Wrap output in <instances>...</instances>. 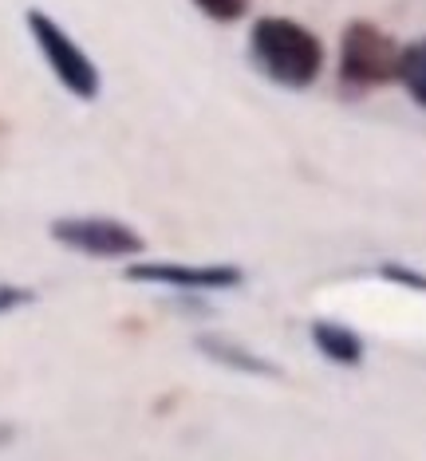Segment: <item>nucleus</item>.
I'll return each mask as SVG.
<instances>
[{
	"mask_svg": "<svg viewBox=\"0 0 426 461\" xmlns=\"http://www.w3.org/2000/svg\"><path fill=\"white\" fill-rule=\"evenodd\" d=\"M249 56L257 71L285 91H304L324 71L320 36L293 16H261L249 28Z\"/></svg>",
	"mask_w": 426,
	"mask_h": 461,
	"instance_id": "1",
	"label": "nucleus"
},
{
	"mask_svg": "<svg viewBox=\"0 0 426 461\" xmlns=\"http://www.w3.org/2000/svg\"><path fill=\"white\" fill-rule=\"evenodd\" d=\"M24 28H28V36H32L36 51L44 56L48 71L59 79V87H64L71 99L95 103L99 91H103V76H99L95 59L83 51L79 40H71L68 28L59 24L56 16H48L44 8H28Z\"/></svg>",
	"mask_w": 426,
	"mask_h": 461,
	"instance_id": "2",
	"label": "nucleus"
},
{
	"mask_svg": "<svg viewBox=\"0 0 426 461\" xmlns=\"http://www.w3.org/2000/svg\"><path fill=\"white\" fill-rule=\"evenodd\" d=\"M403 44L371 20H351L340 36V83L351 91H376L399 79Z\"/></svg>",
	"mask_w": 426,
	"mask_h": 461,
	"instance_id": "3",
	"label": "nucleus"
},
{
	"mask_svg": "<svg viewBox=\"0 0 426 461\" xmlns=\"http://www.w3.org/2000/svg\"><path fill=\"white\" fill-rule=\"evenodd\" d=\"M48 237L64 245L68 253L91 257V260H131L147 249V237L139 229L115 217H87V213H64L48 225Z\"/></svg>",
	"mask_w": 426,
	"mask_h": 461,
	"instance_id": "4",
	"label": "nucleus"
},
{
	"mask_svg": "<svg viewBox=\"0 0 426 461\" xmlns=\"http://www.w3.org/2000/svg\"><path fill=\"white\" fill-rule=\"evenodd\" d=\"M122 276L131 285H162L178 292H233L245 285L237 265H178V260H131Z\"/></svg>",
	"mask_w": 426,
	"mask_h": 461,
	"instance_id": "5",
	"label": "nucleus"
},
{
	"mask_svg": "<svg viewBox=\"0 0 426 461\" xmlns=\"http://www.w3.org/2000/svg\"><path fill=\"white\" fill-rule=\"evenodd\" d=\"M308 339H312V348L336 366H359L363 355H367L363 335L356 328H348V323H340V320H312Z\"/></svg>",
	"mask_w": 426,
	"mask_h": 461,
	"instance_id": "6",
	"label": "nucleus"
},
{
	"mask_svg": "<svg viewBox=\"0 0 426 461\" xmlns=\"http://www.w3.org/2000/svg\"><path fill=\"white\" fill-rule=\"evenodd\" d=\"M197 351H202L205 359L230 366V371H245V375H280L276 363H268V359H261V355L237 348L233 339H222V335H205V339H197Z\"/></svg>",
	"mask_w": 426,
	"mask_h": 461,
	"instance_id": "7",
	"label": "nucleus"
},
{
	"mask_svg": "<svg viewBox=\"0 0 426 461\" xmlns=\"http://www.w3.org/2000/svg\"><path fill=\"white\" fill-rule=\"evenodd\" d=\"M394 83H399V87L426 111V36L403 48V56H399V79H394Z\"/></svg>",
	"mask_w": 426,
	"mask_h": 461,
	"instance_id": "8",
	"label": "nucleus"
},
{
	"mask_svg": "<svg viewBox=\"0 0 426 461\" xmlns=\"http://www.w3.org/2000/svg\"><path fill=\"white\" fill-rule=\"evenodd\" d=\"M194 8L213 24H237L241 16H249L253 0H194Z\"/></svg>",
	"mask_w": 426,
	"mask_h": 461,
	"instance_id": "9",
	"label": "nucleus"
},
{
	"mask_svg": "<svg viewBox=\"0 0 426 461\" xmlns=\"http://www.w3.org/2000/svg\"><path fill=\"white\" fill-rule=\"evenodd\" d=\"M379 276H383V280H391V285L426 292V272H419V268H407V265H383V268H379Z\"/></svg>",
	"mask_w": 426,
	"mask_h": 461,
	"instance_id": "10",
	"label": "nucleus"
},
{
	"mask_svg": "<svg viewBox=\"0 0 426 461\" xmlns=\"http://www.w3.org/2000/svg\"><path fill=\"white\" fill-rule=\"evenodd\" d=\"M32 300H36V292H32V288L0 285V316H5V312H16V308H24V303H32Z\"/></svg>",
	"mask_w": 426,
	"mask_h": 461,
	"instance_id": "11",
	"label": "nucleus"
}]
</instances>
